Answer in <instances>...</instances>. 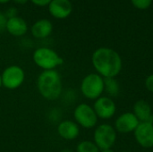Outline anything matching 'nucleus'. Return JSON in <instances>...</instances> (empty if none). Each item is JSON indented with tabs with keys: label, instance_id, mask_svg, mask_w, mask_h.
I'll list each match as a JSON object with an SVG mask.
<instances>
[{
	"label": "nucleus",
	"instance_id": "nucleus-1",
	"mask_svg": "<svg viewBox=\"0 0 153 152\" xmlns=\"http://www.w3.org/2000/svg\"><path fill=\"white\" fill-rule=\"evenodd\" d=\"M92 65L103 78H116L121 72L123 62L120 55L109 47H100L91 56Z\"/></svg>",
	"mask_w": 153,
	"mask_h": 152
},
{
	"label": "nucleus",
	"instance_id": "nucleus-2",
	"mask_svg": "<svg viewBox=\"0 0 153 152\" xmlns=\"http://www.w3.org/2000/svg\"><path fill=\"white\" fill-rule=\"evenodd\" d=\"M39 93L47 100L57 99L63 91L62 78L56 70L42 71L37 79Z\"/></svg>",
	"mask_w": 153,
	"mask_h": 152
},
{
	"label": "nucleus",
	"instance_id": "nucleus-3",
	"mask_svg": "<svg viewBox=\"0 0 153 152\" xmlns=\"http://www.w3.org/2000/svg\"><path fill=\"white\" fill-rule=\"evenodd\" d=\"M34 64L43 71L56 70L64 64V59L53 49L46 47L37 48L32 55Z\"/></svg>",
	"mask_w": 153,
	"mask_h": 152
},
{
	"label": "nucleus",
	"instance_id": "nucleus-4",
	"mask_svg": "<svg viewBox=\"0 0 153 152\" xmlns=\"http://www.w3.org/2000/svg\"><path fill=\"white\" fill-rule=\"evenodd\" d=\"M81 92L86 99L96 100L104 92V78L97 73L87 74L82 80Z\"/></svg>",
	"mask_w": 153,
	"mask_h": 152
},
{
	"label": "nucleus",
	"instance_id": "nucleus-5",
	"mask_svg": "<svg viewBox=\"0 0 153 152\" xmlns=\"http://www.w3.org/2000/svg\"><path fill=\"white\" fill-rule=\"evenodd\" d=\"M117 133L114 126L108 124L98 125L93 133V142L100 151L112 149L117 142Z\"/></svg>",
	"mask_w": 153,
	"mask_h": 152
},
{
	"label": "nucleus",
	"instance_id": "nucleus-6",
	"mask_svg": "<svg viewBox=\"0 0 153 152\" xmlns=\"http://www.w3.org/2000/svg\"><path fill=\"white\" fill-rule=\"evenodd\" d=\"M74 118L79 126L85 129L94 128L99 119L93 108L86 103H81L74 108Z\"/></svg>",
	"mask_w": 153,
	"mask_h": 152
},
{
	"label": "nucleus",
	"instance_id": "nucleus-7",
	"mask_svg": "<svg viewBox=\"0 0 153 152\" xmlns=\"http://www.w3.org/2000/svg\"><path fill=\"white\" fill-rule=\"evenodd\" d=\"M3 87L7 90H16L20 88L25 80L24 70L16 65H12L4 68L1 73Z\"/></svg>",
	"mask_w": 153,
	"mask_h": 152
},
{
	"label": "nucleus",
	"instance_id": "nucleus-8",
	"mask_svg": "<svg viewBox=\"0 0 153 152\" xmlns=\"http://www.w3.org/2000/svg\"><path fill=\"white\" fill-rule=\"evenodd\" d=\"M93 109L98 118L108 120L112 118L117 112V105L110 97L101 96L94 101Z\"/></svg>",
	"mask_w": 153,
	"mask_h": 152
},
{
	"label": "nucleus",
	"instance_id": "nucleus-9",
	"mask_svg": "<svg viewBox=\"0 0 153 152\" xmlns=\"http://www.w3.org/2000/svg\"><path fill=\"white\" fill-rule=\"evenodd\" d=\"M136 142L143 148H153V124L149 122H140L134 132Z\"/></svg>",
	"mask_w": 153,
	"mask_h": 152
},
{
	"label": "nucleus",
	"instance_id": "nucleus-10",
	"mask_svg": "<svg viewBox=\"0 0 153 152\" xmlns=\"http://www.w3.org/2000/svg\"><path fill=\"white\" fill-rule=\"evenodd\" d=\"M140 121L133 112H126L118 116L115 121V129L117 133H130L137 128Z\"/></svg>",
	"mask_w": 153,
	"mask_h": 152
},
{
	"label": "nucleus",
	"instance_id": "nucleus-11",
	"mask_svg": "<svg viewBox=\"0 0 153 152\" xmlns=\"http://www.w3.org/2000/svg\"><path fill=\"white\" fill-rule=\"evenodd\" d=\"M48 6L49 13L56 19H65L73 12L70 0H52Z\"/></svg>",
	"mask_w": 153,
	"mask_h": 152
},
{
	"label": "nucleus",
	"instance_id": "nucleus-12",
	"mask_svg": "<svg viewBox=\"0 0 153 152\" xmlns=\"http://www.w3.org/2000/svg\"><path fill=\"white\" fill-rule=\"evenodd\" d=\"M58 135L66 141H74L80 135V126L72 120H65L57 125Z\"/></svg>",
	"mask_w": 153,
	"mask_h": 152
},
{
	"label": "nucleus",
	"instance_id": "nucleus-13",
	"mask_svg": "<svg viewBox=\"0 0 153 152\" xmlns=\"http://www.w3.org/2000/svg\"><path fill=\"white\" fill-rule=\"evenodd\" d=\"M5 30L12 36L21 37V36H23L27 32L28 25L24 19L16 15V16L7 19Z\"/></svg>",
	"mask_w": 153,
	"mask_h": 152
},
{
	"label": "nucleus",
	"instance_id": "nucleus-14",
	"mask_svg": "<svg viewBox=\"0 0 153 152\" xmlns=\"http://www.w3.org/2000/svg\"><path fill=\"white\" fill-rule=\"evenodd\" d=\"M133 113L140 122H149L153 124L152 109L147 101L143 99L136 101L134 105Z\"/></svg>",
	"mask_w": 153,
	"mask_h": 152
},
{
	"label": "nucleus",
	"instance_id": "nucleus-15",
	"mask_svg": "<svg viewBox=\"0 0 153 152\" xmlns=\"http://www.w3.org/2000/svg\"><path fill=\"white\" fill-rule=\"evenodd\" d=\"M31 34L36 39H46L53 31V24L48 19H39L33 23L30 29Z\"/></svg>",
	"mask_w": 153,
	"mask_h": 152
},
{
	"label": "nucleus",
	"instance_id": "nucleus-16",
	"mask_svg": "<svg viewBox=\"0 0 153 152\" xmlns=\"http://www.w3.org/2000/svg\"><path fill=\"white\" fill-rule=\"evenodd\" d=\"M104 91L110 97H116L120 91L118 82L116 78H104Z\"/></svg>",
	"mask_w": 153,
	"mask_h": 152
},
{
	"label": "nucleus",
	"instance_id": "nucleus-17",
	"mask_svg": "<svg viewBox=\"0 0 153 152\" xmlns=\"http://www.w3.org/2000/svg\"><path fill=\"white\" fill-rule=\"evenodd\" d=\"M100 150L91 141H82L76 146V152H100Z\"/></svg>",
	"mask_w": 153,
	"mask_h": 152
},
{
	"label": "nucleus",
	"instance_id": "nucleus-18",
	"mask_svg": "<svg viewBox=\"0 0 153 152\" xmlns=\"http://www.w3.org/2000/svg\"><path fill=\"white\" fill-rule=\"evenodd\" d=\"M133 5L140 10L147 9L151 6L152 0H131Z\"/></svg>",
	"mask_w": 153,
	"mask_h": 152
},
{
	"label": "nucleus",
	"instance_id": "nucleus-19",
	"mask_svg": "<svg viewBox=\"0 0 153 152\" xmlns=\"http://www.w3.org/2000/svg\"><path fill=\"white\" fill-rule=\"evenodd\" d=\"M145 87L149 91L153 93V73L150 74L146 78V80H145Z\"/></svg>",
	"mask_w": 153,
	"mask_h": 152
},
{
	"label": "nucleus",
	"instance_id": "nucleus-20",
	"mask_svg": "<svg viewBox=\"0 0 153 152\" xmlns=\"http://www.w3.org/2000/svg\"><path fill=\"white\" fill-rule=\"evenodd\" d=\"M37 6H48L52 0H30Z\"/></svg>",
	"mask_w": 153,
	"mask_h": 152
},
{
	"label": "nucleus",
	"instance_id": "nucleus-21",
	"mask_svg": "<svg viewBox=\"0 0 153 152\" xmlns=\"http://www.w3.org/2000/svg\"><path fill=\"white\" fill-rule=\"evenodd\" d=\"M6 21H7V18L5 14L0 13V31H3L4 30H5Z\"/></svg>",
	"mask_w": 153,
	"mask_h": 152
},
{
	"label": "nucleus",
	"instance_id": "nucleus-22",
	"mask_svg": "<svg viewBox=\"0 0 153 152\" xmlns=\"http://www.w3.org/2000/svg\"><path fill=\"white\" fill-rule=\"evenodd\" d=\"M15 4H25L29 0H13Z\"/></svg>",
	"mask_w": 153,
	"mask_h": 152
},
{
	"label": "nucleus",
	"instance_id": "nucleus-23",
	"mask_svg": "<svg viewBox=\"0 0 153 152\" xmlns=\"http://www.w3.org/2000/svg\"><path fill=\"white\" fill-rule=\"evenodd\" d=\"M100 152H115L112 149H108V150H103V151H100Z\"/></svg>",
	"mask_w": 153,
	"mask_h": 152
},
{
	"label": "nucleus",
	"instance_id": "nucleus-24",
	"mask_svg": "<svg viewBox=\"0 0 153 152\" xmlns=\"http://www.w3.org/2000/svg\"><path fill=\"white\" fill-rule=\"evenodd\" d=\"M10 0H0V4H6L8 3Z\"/></svg>",
	"mask_w": 153,
	"mask_h": 152
},
{
	"label": "nucleus",
	"instance_id": "nucleus-25",
	"mask_svg": "<svg viewBox=\"0 0 153 152\" xmlns=\"http://www.w3.org/2000/svg\"><path fill=\"white\" fill-rule=\"evenodd\" d=\"M3 87V83H2V77H1V73H0V88Z\"/></svg>",
	"mask_w": 153,
	"mask_h": 152
},
{
	"label": "nucleus",
	"instance_id": "nucleus-26",
	"mask_svg": "<svg viewBox=\"0 0 153 152\" xmlns=\"http://www.w3.org/2000/svg\"><path fill=\"white\" fill-rule=\"evenodd\" d=\"M121 152H129V151H121Z\"/></svg>",
	"mask_w": 153,
	"mask_h": 152
}]
</instances>
